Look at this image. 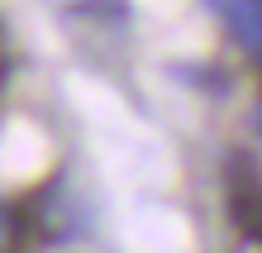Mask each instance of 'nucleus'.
Listing matches in <instances>:
<instances>
[{
	"mask_svg": "<svg viewBox=\"0 0 262 253\" xmlns=\"http://www.w3.org/2000/svg\"><path fill=\"white\" fill-rule=\"evenodd\" d=\"M10 82V43H5V29H0V86Z\"/></svg>",
	"mask_w": 262,
	"mask_h": 253,
	"instance_id": "nucleus-3",
	"label": "nucleus"
},
{
	"mask_svg": "<svg viewBox=\"0 0 262 253\" xmlns=\"http://www.w3.org/2000/svg\"><path fill=\"white\" fill-rule=\"evenodd\" d=\"M229 215L253 244H262V182L253 172H238L234 191H229Z\"/></svg>",
	"mask_w": 262,
	"mask_h": 253,
	"instance_id": "nucleus-1",
	"label": "nucleus"
},
{
	"mask_svg": "<svg viewBox=\"0 0 262 253\" xmlns=\"http://www.w3.org/2000/svg\"><path fill=\"white\" fill-rule=\"evenodd\" d=\"M253 57H262V0H210Z\"/></svg>",
	"mask_w": 262,
	"mask_h": 253,
	"instance_id": "nucleus-2",
	"label": "nucleus"
}]
</instances>
